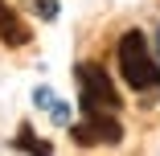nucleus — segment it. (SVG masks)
<instances>
[{
  "instance_id": "7ed1b4c3",
  "label": "nucleus",
  "mask_w": 160,
  "mask_h": 156,
  "mask_svg": "<svg viewBox=\"0 0 160 156\" xmlns=\"http://www.w3.org/2000/svg\"><path fill=\"white\" fill-rule=\"evenodd\" d=\"M70 136L78 148H115L123 144V123L115 119V111H82V119L70 123Z\"/></svg>"
},
{
  "instance_id": "39448f33",
  "label": "nucleus",
  "mask_w": 160,
  "mask_h": 156,
  "mask_svg": "<svg viewBox=\"0 0 160 156\" xmlns=\"http://www.w3.org/2000/svg\"><path fill=\"white\" fill-rule=\"evenodd\" d=\"M12 148H25V152H53V144H49V140H37L29 123H21V128H17V136H12Z\"/></svg>"
},
{
  "instance_id": "1a4fd4ad",
  "label": "nucleus",
  "mask_w": 160,
  "mask_h": 156,
  "mask_svg": "<svg viewBox=\"0 0 160 156\" xmlns=\"http://www.w3.org/2000/svg\"><path fill=\"white\" fill-rule=\"evenodd\" d=\"M156 53H160V33H156Z\"/></svg>"
},
{
  "instance_id": "6e6552de",
  "label": "nucleus",
  "mask_w": 160,
  "mask_h": 156,
  "mask_svg": "<svg viewBox=\"0 0 160 156\" xmlns=\"http://www.w3.org/2000/svg\"><path fill=\"white\" fill-rule=\"evenodd\" d=\"M49 115H53V123H58V128H66V123H74V119H70V107L62 103V99H58V103L49 107Z\"/></svg>"
},
{
  "instance_id": "f257e3e1",
  "label": "nucleus",
  "mask_w": 160,
  "mask_h": 156,
  "mask_svg": "<svg viewBox=\"0 0 160 156\" xmlns=\"http://www.w3.org/2000/svg\"><path fill=\"white\" fill-rule=\"evenodd\" d=\"M115 62H119V74L123 82L144 95V107H152V99H160V62L152 58V45L140 29H127L115 45Z\"/></svg>"
},
{
  "instance_id": "423d86ee",
  "label": "nucleus",
  "mask_w": 160,
  "mask_h": 156,
  "mask_svg": "<svg viewBox=\"0 0 160 156\" xmlns=\"http://www.w3.org/2000/svg\"><path fill=\"white\" fill-rule=\"evenodd\" d=\"M29 8L37 13V21H58V0H29Z\"/></svg>"
},
{
  "instance_id": "0eeeda50",
  "label": "nucleus",
  "mask_w": 160,
  "mask_h": 156,
  "mask_svg": "<svg viewBox=\"0 0 160 156\" xmlns=\"http://www.w3.org/2000/svg\"><path fill=\"white\" fill-rule=\"evenodd\" d=\"M33 103H37L41 111H49V107L58 103V95H53V90H49V86H37V90H33Z\"/></svg>"
},
{
  "instance_id": "20e7f679",
  "label": "nucleus",
  "mask_w": 160,
  "mask_h": 156,
  "mask_svg": "<svg viewBox=\"0 0 160 156\" xmlns=\"http://www.w3.org/2000/svg\"><path fill=\"white\" fill-rule=\"evenodd\" d=\"M29 25L17 17V8H8L4 0H0V41H4L8 49H21V45H29Z\"/></svg>"
},
{
  "instance_id": "f03ea898",
  "label": "nucleus",
  "mask_w": 160,
  "mask_h": 156,
  "mask_svg": "<svg viewBox=\"0 0 160 156\" xmlns=\"http://www.w3.org/2000/svg\"><path fill=\"white\" fill-rule=\"evenodd\" d=\"M74 78H78V107L82 111H115L119 115L123 99H119V90L111 86V78L94 66V62H82L74 70Z\"/></svg>"
}]
</instances>
